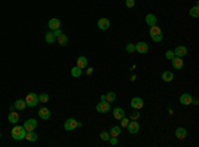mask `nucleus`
Returning a JSON list of instances; mask_svg holds the SVG:
<instances>
[{"label":"nucleus","instance_id":"34","mask_svg":"<svg viewBox=\"0 0 199 147\" xmlns=\"http://www.w3.org/2000/svg\"><path fill=\"white\" fill-rule=\"evenodd\" d=\"M129 122H130L129 118H127V117H124V118L121 119V127H126L127 125H129Z\"/></svg>","mask_w":199,"mask_h":147},{"label":"nucleus","instance_id":"37","mask_svg":"<svg viewBox=\"0 0 199 147\" xmlns=\"http://www.w3.org/2000/svg\"><path fill=\"white\" fill-rule=\"evenodd\" d=\"M52 32H53V35H55V36H56V39H57V37H59V36H60V35H62V31H61V29H60V28H57V29H53V31H52Z\"/></svg>","mask_w":199,"mask_h":147},{"label":"nucleus","instance_id":"27","mask_svg":"<svg viewBox=\"0 0 199 147\" xmlns=\"http://www.w3.org/2000/svg\"><path fill=\"white\" fill-rule=\"evenodd\" d=\"M70 73H72V76H73L75 78H78L82 74V69H80V68L77 66V65H76V66H73V68H72Z\"/></svg>","mask_w":199,"mask_h":147},{"label":"nucleus","instance_id":"5","mask_svg":"<svg viewBox=\"0 0 199 147\" xmlns=\"http://www.w3.org/2000/svg\"><path fill=\"white\" fill-rule=\"evenodd\" d=\"M96 110H97L98 113H108L110 110V102H108V101H101V102L97 103Z\"/></svg>","mask_w":199,"mask_h":147},{"label":"nucleus","instance_id":"10","mask_svg":"<svg viewBox=\"0 0 199 147\" xmlns=\"http://www.w3.org/2000/svg\"><path fill=\"white\" fill-rule=\"evenodd\" d=\"M126 129L130 134H137L139 131V123L137 121H132V122H129V125L126 126Z\"/></svg>","mask_w":199,"mask_h":147},{"label":"nucleus","instance_id":"22","mask_svg":"<svg viewBox=\"0 0 199 147\" xmlns=\"http://www.w3.org/2000/svg\"><path fill=\"white\" fill-rule=\"evenodd\" d=\"M161 77H162V80H163L165 82H171V81L174 80V74H173L171 72H167V70L162 73Z\"/></svg>","mask_w":199,"mask_h":147},{"label":"nucleus","instance_id":"18","mask_svg":"<svg viewBox=\"0 0 199 147\" xmlns=\"http://www.w3.org/2000/svg\"><path fill=\"white\" fill-rule=\"evenodd\" d=\"M60 25H61V21H60L59 19H50V20L48 21V27H49L50 31L57 29V28H60Z\"/></svg>","mask_w":199,"mask_h":147},{"label":"nucleus","instance_id":"7","mask_svg":"<svg viewBox=\"0 0 199 147\" xmlns=\"http://www.w3.org/2000/svg\"><path fill=\"white\" fill-rule=\"evenodd\" d=\"M179 102L182 103V105L184 106H189L192 103V95L189 94V93H184V94H182L181 97H179Z\"/></svg>","mask_w":199,"mask_h":147},{"label":"nucleus","instance_id":"17","mask_svg":"<svg viewBox=\"0 0 199 147\" xmlns=\"http://www.w3.org/2000/svg\"><path fill=\"white\" fill-rule=\"evenodd\" d=\"M171 63H173V68L177 70H181L182 68H183V60H182L181 57H174L171 60Z\"/></svg>","mask_w":199,"mask_h":147},{"label":"nucleus","instance_id":"30","mask_svg":"<svg viewBox=\"0 0 199 147\" xmlns=\"http://www.w3.org/2000/svg\"><path fill=\"white\" fill-rule=\"evenodd\" d=\"M48 101H49V95H48L47 93H41V94H39V102L45 103V102H48Z\"/></svg>","mask_w":199,"mask_h":147},{"label":"nucleus","instance_id":"31","mask_svg":"<svg viewBox=\"0 0 199 147\" xmlns=\"http://www.w3.org/2000/svg\"><path fill=\"white\" fill-rule=\"evenodd\" d=\"M100 138H101L102 140H109L110 135H109V132H106V131H101L100 132Z\"/></svg>","mask_w":199,"mask_h":147},{"label":"nucleus","instance_id":"12","mask_svg":"<svg viewBox=\"0 0 199 147\" xmlns=\"http://www.w3.org/2000/svg\"><path fill=\"white\" fill-rule=\"evenodd\" d=\"M97 25H98L100 29L106 31V29H109V27H110V21H109V19L102 17V19H100V20L97 21Z\"/></svg>","mask_w":199,"mask_h":147},{"label":"nucleus","instance_id":"42","mask_svg":"<svg viewBox=\"0 0 199 147\" xmlns=\"http://www.w3.org/2000/svg\"><path fill=\"white\" fill-rule=\"evenodd\" d=\"M15 110V106H10V111H13Z\"/></svg>","mask_w":199,"mask_h":147},{"label":"nucleus","instance_id":"20","mask_svg":"<svg viewBox=\"0 0 199 147\" xmlns=\"http://www.w3.org/2000/svg\"><path fill=\"white\" fill-rule=\"evenodd\" d=\"M8 121H10V123H13V125H16V123L19 122V114L15 111V110H13V111H10Z\"/></svg>","mask_w":199,"mask_h":147},{"label":"nucleus","instance_id":"16","mask_svg":"<svg viewBox=\"0 0 199 147\" xmlns=\"http://www.w3.org/2000/svg\"><path fill=\"white\" fill-rule=\"evenodd\" d=\"M175 137L181 140L184 139V138L187 137V130L184 129V127H177V130H175Z\"/></svg>","mask_w":199,"mask_h":147},{"label":"nucleus","instance_id":"29","mask_svg":"<svg viewBox=\"0 0 199 147\" xmlns=\"http://www.w3.org/2000/svg\"><path fill=\"white\" fill-rule=\"evenodd\" d=\"M105 97H106L108 102H114V101L117 100V94H116L114 92H109L108 94H105Z\"/></svg>","mask_w":199,"mask_h":147},{"label":"nucleus","instance_id":"11","mask_svg":"<svg viewBox=\"0 0 199 147\" xmlns=\"http://www.w3.org/2000/svg\"><path fill=\"white\" fill-rule=\"evenodd\" d=\"M174 55H175V57H184V56L187 55V48L186 47H183V45H179V47H177L174 50Z\"/></svg>","mask_w":199,"mask_h":147},{"label":"nucleus","instance_id":"9","mask_svg":"<svg viewBox=\"0 0 199 147\" xmlns=\"http://www.w3.org/2000/svg\"><path fill=\"white\" fill-rule=\"evenodd\" d=\"M135 50L138 53H141V55H145V53L149 52V45L143 41H139L138 44H135Z\"/></svg>","mask_w":199,"mask_h":147},{"label":"nucleus","instance_id":"24","mask_svg":"<svg viewBox=\"0 0 199 147\" xmlns=\"http://www.w3.org/2000/svg\"><path fill=\"white\" fill-rule=\"evenodd\" d=\"M13 106H15L16 110H24L27 107V103H25V100H16Z\"/></svg>","mask_w":199,"mask_h":147},{"label":"nucleus","instance_id":"8","mask_svg":"<svg viewBox=\"0 0 199 147\" xmlns=\"http://www.w3.org/2000/svg\"><path fill=\"white\" fill-rule=\"evenodd\" d=\"M23 126H24V129L27 130V131H33V130L37 127V121H36V119H32V118H31V119H27V121H25Z\"/></svg>","mask_w":199,"mask_h":147},{"label":"nucleus","instance_id":"41","mask_svg":"<svg viewBox=\"0 0 199 147\" xmlns=\"http://www.w3.org/2000/svg\"><path fill=\"white\" fill-rule=\"evenodd\" d=\"M101 101H106V97H105V94L101 95Z\"/></svg>","mask_w":199,"mask_h":147},{"label":"nucleus","instance_id":"14","mask_svg":"<svg viewBox=\"0 0 199 147\" xmlns=\"http://www.w3.org/2000/svg\"><path fill=\"white\" fill-rule=\"evenodd\" d=\"M113 117L117 121H121L122 118L125 117V110L121 109V107H114V110H113Z\"/></svg>","mask_w":199,"mask_h":147},{"label":"nucleus","instance_id":"13","mask_svg":"<svg viewBox=\"0 0 199 147\" xmlns=\"http://www.w3.org/2000/svg\"><path fill=\"white\" fill-rule=\"evenodd\" d=\"M39 117L44 121H48L50 118V110L48 109V107H41V109L39 110Z\"/></svg>","mask_w":199,"mask_h":147},{"label":"nucleus","instance_id":"40","mask_svg":"<svg viewBox=\"0 0 199 147\" xmlns=\"http://www.w3.org/2000/svg\"><path fill=\"white\" fill-rule=\"evenodd\" d=\"M192 103H194V105H198V103H199V101L197 100V98H195V100L192 98Z\"/></svg>","mask_w":199,"mask_h":147},{"label":"nucleus","instance_id":"43","mask_svg":"<svg viewBox=\"0 0 199 147\" xmlns=\"http://www.w3.org/2000/svg\"><path fill=\"white\" fill-rule=\"evenodd\" d=\"M0 138H1V134H0Z\"/></svg>","mask_w":199,"mask_h":147},{"label":"nucleus","instance_id":"15","mask_svg":"<svg viewBox=\"0 0 199 147\" xmlns=\"http://www.w3.org/2000/svg\"><path fill=\"white\" fill-rule=\"evenodd\" d=\"M145 20H146V24L149 25V27H154V25H157V16L153 15V13H149V15H146Z\"/></svg>","mask_w":199,"mask_h":147},{"label":"nucleus","instance_id":"4","mask_svg":"<svg viewBox=\"0 0 199 147\" xmlns=\"http://www.w3.org/2000/svg\"><path fill=\"white\" fill-rule=\"evenodd\" d=\"M64 129L67 130V131H72V130L77 129V121H76L75 118H68L64 123Z\"/></svg>","mask_w":199,"mask_h":147},{"label":"nucleus","instance_id":"25","mask_svg":"<svg viewBox=\"0 0 199 147\" xmlns=\"http://www.w3.org/2000/svg\"><path fill=\"white\" fill-rule=\"evenodd\" d=\"M55 41H56V36L53 35V32L45 33V42H47V44H53Z\"/></svg>","mask_w":199,"mask_h":147},{"label":"nucleus","instance_id":"28","mask_svg":"<svg viewBox=\"0 0 199 147\" xmlns=\"http://www.w3.org/2000/svg\"><path fill=\"white\" fill-rule=\"evenodd\" d=\"M190 16L191 17H199V5L195 4L194 7L190 9Z\"/></svg>","mask_w":199,"mask_h":147},{"label":"nucleus","instance_id":"1","mask_svg":"<svg viewBox=\"0 0 199 147\" xmlns=\"http://www.w3.org/2000/svg\"><path fill=\"white\" fill-rule=\"evenodd\" d=\"M25 134H27V130L24 129V126H18L12 127V131H11V135H12L13 139L16 140H21L25 139Z\"/></svg>","mask_w":199,"mask_h":147},{"label":"nucleus","instance_id":"36","mask_svg":"<svg viewBox=\"0 0 199 147\" xmlns=\"http://www.w3.org/2000/svg\"><path fill=\"white\" fill-rule=\"evenodd\" d=\"M109 142H110V145H112V146L118 145V139H117V137H112V138H109Z\"/></svg>","mask_w":199,"mask_h":147},{"label":"nucleus","instance_id":"2","mask_svg":"<svg viewBox=\"0 0 199 147\" xmlns=\"http://www.w3.org/2000/svg\"><path fill=\"white\" fill-rule=\"evenodd\" d=\"M150 37L153 39V41L161 42L162 41V31H161V28L157 27V25L150 27Z\"/></svg>","mask_w":199,"mask_h":147},{"label":"nucleus","instance_id":"21","mask_svg":"<svg viewBox=\"0 0 199 147\" xmlns=\"http://www.w3.org/2000/svg\"><path fill=\"white\" fill-rule=\"evenodd\" d=\"M121 132H122V129L119 126H112V127H110V130H109L110 137H118Z\"/></svg>","mask_w":199,"mask_h":147},{"label":"nucleus","instance_id":"6","mask_svg":"<svg viewBox=\"0 0 199 147\" xmlns=\"http://www.w3.org/2000/svg\"><path fill=\"white\" fill-rule=\"evenodd\" d=\"M130 105H132V107H133L134 110H141L142 107H143L145 102H143V100H142V98L134 97V98L132 100V102H130Z\"/></svg>","mask_w":199,"mask_h":147},{"label":"nucleus","instance_id":"33","mask_svg":"<svg viewBox=\"0 0 199 147\" xmlns=\"http://www.w3.org/2000/svg\"><path fill=\"white\" fill-rule=\"evenodd\" d=\"M125 5H126L127 8H133L135 5V1L134 0H125Z\"/></svg>","mask_w":199,"mask_h":147},{"label":"nucleus","instance_id":"39","mask_svg":"<svg viewBox=\"0 0 199 147\" xmlns=\"http://www.w3.org/2000/svg\"><path fill=\"white\" fill-rule=\"evenodd\" d=\"M92 73H93V69H92V68H88V69H86V74H88V76H90Z\"/></svg>","mask_w":199,"mask_h":147},{"label":"nucleus","instance_id":"19","mask_svg":"<svg viewBox=\"0 0 199 147\" xmlns=\"http://www.w3.org/2000/svg\"><path fill=\"white\" fill-rule=\"evenodd\" d=\"M77 66L80 69H86L88 68V60L86 57H84V56H80L77 58Z\"/></svg>","mask_w":199,"mask_h":147},{"label":"nucleus","instance_id":"3","mask_svg":"<svg viewBox=\"0 0 199 147\" xmlns=\"http://www.w3.org/2000/svg\"><path fill=\"white\" fill-rule=\"evenodd\" d=\"M25 103H27V107H35L39 103V95L35 94V93H29L25 97Z\"/></svg>","mask_w":199,"mask_h":147},{"label":"nucleus","instance_id":"35","mask_svg":"<svg viewBox=\"0 0 199 147\" xmlns=\"http://www.w3.org/2000/svg\"><path fill=\"white\" fill-rule=\"evenodd\" d=\"M174 57H175L174 52H173V50H167V52H166V58H167V60H170V61H171Z\"/></svg>","mask_w":199,"mask_h":147},{"label":"nucleus","instance_id":"26","mask_svg":"<svg viewBox=\"0 0 199 147\" xmlns=\"http://www.w3.org/2000/svg\"><path fill=\"white\" fill-rule=\"evenodd\" d=\"M56 41L59 42L60 45H61V47H65V45L68 44V36L67 35H64V33H62V35H60L57 39H56Z\"/></svg>","mask_w":199,"mask_h":147},{"label":"nucleus","instance_id":"32","mask_svg":"<svg viewBox=\"0 0 199 147\" xmlns=\"http://www.w3.org/2000/svg\"><path fill=\"white\" fill-rule=\"evenodd\" d=\"M126 50H127L129 53L135 52V45H134V44H127V45H126Z\"/></svg>","mask_w":199,"mask_h":147},{"label":"nucleus","instance_id":"23","mask_svg":"<svg viewBox=\"0 0 199 147\" xmlns=\"http://www.w3.org/2000/svg\"><path fill=\"white\" fill-rule=\"evenodd\" d=\"M37 134L35 132V130L33 131H27V134H25V139L29 140V142H36L37 140Z\"/></svg>","mask_w":199,"mask_h":147},{"label":"nucleus","instance_id":"38","mask_svg":"<svg viewBox=\"0 0 199 147\" xmlns=\"http://www.w3.org/2000/svg\"><path fill=\"white\" fill-rule=\"evenodd\" d=\"M130 118H132L133 121H137L138 118H139V113H138V111H134L132 115H130Z\"/></svg>","mask_w":199,"mask_h":147}]
</instances>
